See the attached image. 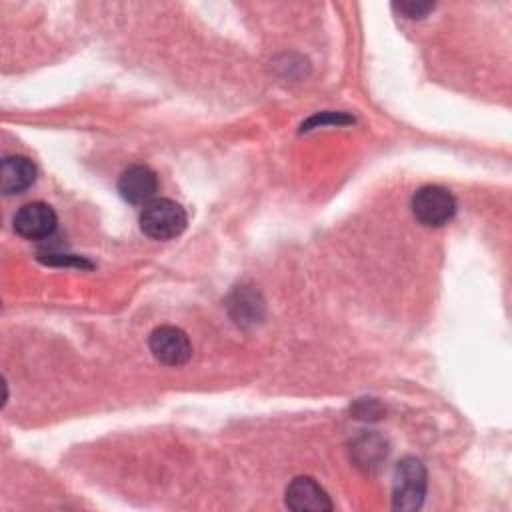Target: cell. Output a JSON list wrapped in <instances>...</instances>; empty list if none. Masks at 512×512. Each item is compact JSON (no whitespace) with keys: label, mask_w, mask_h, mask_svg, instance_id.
Returning a JSON list of instances; mask_svg holds the SVG:
<instances>
[{"label":"cell","mask_w":512,"mask_h":512,"mask_svg":"<svg viewBox=\"0 0 512 512\" xmlns=\"http://www.w3.org/2000/svg\"><path fill=\"white\" fill-rule=\"evenodd\" d=\"M118 192L130 204H148L158 192V176L144 164L128 166L118 178Z\"/></svg>","instance_id":"obj_6"},{"label":"cell","mask_w":512,"mask_h":512,"mask_svg":"<svg viewBox=\"0 0 512 512\" xmlns=\"http://www.w3.org/2000/svg\"><path fill=\"white\" fill-rule=\"evenodd\" d=\"M350 124L352 122V118L350 116H346V114H342V112H338V114H332V112H322V114H318V116H312L306 124H302V130H312L314 126H324V124Z\"/></svg>","instance_id":"obj_11"},{"label":"cell","mask_w":512,"mask_h":512,"mask_svg":"<svg viewBox=\"0 0 512 512\" xmlns=\"http://www.w3.org/2000/svg\"><path fill=\"white\" fill-rule=\"evenodd\" d=\"M14 230L26 240H42L54 234L58 218L46 202H28L14 214Z\"/></svg>","instance_id":"obj_5"},{"label":"cell","mask_w":512,"mask_h":512,"mask_svg":"<svg viewBox=\"0 0 512 512\" xmlns=\"http://www.w3.org/2000/svg\"><path fill=\"white\" fill-rule=\"evenodd\" d=\"M36 180V166L26 156H4L0 162V190L6 196L28 190Z\"/></svg>","instance_id":"obj_8"},{"label":"cell","mask_w":512,"mask_h":512,"mask_svg":"<svg viewBox=\"0 0 512 512\" xmlns=\"http://www.w3.org/2000/svg\"><path fill=\"white\" fill-rule=\"evenodd\" d=\"M40 262L50 264V266H76V268H92V262H88L82 256L74 254H40Z\"/></svg>","instance_id":"obj_9"},{"label":"cell","mask_w":512,"mask_h":512,"mask_svg":"<svg viewBox=\"0 0 512 512\" xmlns=\"http://www.w3.org/2000/svg\"><path fill=\"white\" fill-rule=\"evenodd\" d=\"M394 8L406 18H424L430 10H434L432 2H398Z\"/></svg>","instance_id":"obj_10"},{"label":"cell","mask_w":512,"mask_h":512,"mask_svg":"<svg viewBox=\"0 0 512 512\" xmlns=\"http://www.w3.org/2000/svg\"><path fill=\"white\" fill-rule=\"evenodd\" d=\"M148 346L152 356L166 366H182L192 356V344L188 334L172 324L154 328L150 332Z\"/></svg>","instance_id":"obj_4"},{"label":"cell","mask_w":512,"mask_h":512,"mask_svg":"<svg viewBox=\"0 0 512 512\" xmlns=\"http://www.w3.org/2000/svg\"><path fill=\"white\" fill-rule=\"evenodd\" d=\"M286 506L296 512L332 510L326 490L312 476H296L286 486Z\"/></svg>","instance_id":"obj_7"},{"label":"cell","mask_w":512,"mask_h":512,"mask_svg":"<svg viewBox=\"0 0 512 512\" xmlns=\"http://www.w3.org/2000/svg\"><path fill=\"white\" fill-rule=\"evenodd\" d=\"M414 218L428 228H438L448 224L456 214V198L452 192L438 184H426L418 188L410 202Z\"/></svg>","instance_id":"obj_3"},{"label":"cell","mask_w":512,"mask_h":512,"mask_svg":"<svg viewBox=\"0 0 512 512\" xmlns=\"http://www.w3.org/2000/svg\"><path fill=\"white\" fill-rule=\"evenodd\" d=\"M184 208L168 198H154L140 212V230L152 240H172L186 230Z\"/></svg>","instance_id":"obj_1"},{"label":"cell","mask_w":512,"mask_h":512,"mask_svg":"<svg viewBox=\"0 0 512 512\" xmlns=\"http://www.w3.org/2000/svg\"><path fill=\"white\" fill-rule=\"evenodd\" d=\"M426 496V468L414 458L406 456L396 464L392 480V506L396 510H418Z\"/></svg>","instance_id":"obj_2"}]
</instances>
